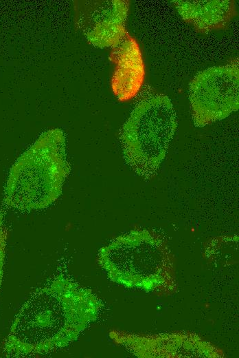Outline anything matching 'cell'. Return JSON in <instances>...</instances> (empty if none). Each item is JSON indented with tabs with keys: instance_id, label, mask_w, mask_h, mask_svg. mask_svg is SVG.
I'll return each mask as SVG.
<instances>
[{
	"instance_id": "obj_1",
	"label": "cell",
	"mask_w": 239,
	"mask_h": 358,
	"mask_svg": "<svg viewBox=\"0 0 239 358\" xmlns=\"http://www.w3.org/2000/svg\"><path fill=\"white\" fill-rule=\"evenodd\" d=\"M99 306L89 291L58 275L23 305L4 341L3 353L22 357L63 348L96 319Z\"/></svg>"
},
{
	"instance_id": "obj_2",
	"label": "cell",
	"mask_w": 239,
	"mask_h": 358,
	"mask_svg": "<svg viewBox=\"0 0 239 358\" xmlns=\"http://www.w3.org/2000/svg\"><path fill=\"white\" fill-rule=\"evenodd\" d=\"M65 140L60 129H50L16 160L4 189L5 206L30 211L45 209L59 198L71 169Z\"/></svg>"
},
{
	"instance_id": "obj_3",
	"label": "cell",
	"mask_w": 239,
	"mask_h": 358,
	"mask_svg": "<svg viewBox=\"0 0 239 358\" xmlns=\"http://www.w3.org/2000/svg\"><path fill=\"white\" fill-rule=\"evenodd\" d=\"M177 127L176 112L168 96L157 94L139 101L120 130L126 164L145 179L154 177Z\"/></svg>"
},
{
	"instance_id": "obj_4",
	"label": "cell",
	"mask_w": 239,
	"mask_h": 358,
	"mask_svg": "<svg viewBox=\"0 0 239 358\" xmlns=\"http://www.w3.org/2000/svg\"><path fill=\"white\" fill-rule=\"evenodd\" d=\"M194 123L204 127L229 116L239 106L238 61L198 73L188 90Z\"/></svg>"
},
{
	"instance_id": "obj_5",
	"label": "cell",
	"mask_w": 239,
	"mask_h": 358,
	"mask_svg": "<svg viewBox=\"0 0 239 358\" xmlns=\"http://www.w3.org/2000/svg\"><path fill=\"white\" fill-rule=\"evenodd\" d=\"M129 6L122 0L81 1L76 8L77 25L91 44L113 48L127 32Z\"/></svg>"
},
{
	"instance_id": "obj_6",
	"label": "cell",
	"mask_w": 239,
	"mask_h": 358,
	"mask_svg": "<svg viewBox=\"0 0 239 358\" xmlns=\"http://www.w3.org/2000/svg\"><path fill=\"white\" fill-rule=\"evenodd\" d=\"M115 70L111 78L113 94L121 102L134 98L145 78V65L140 47L128 32L113 48L109 56Z\"/></svg>"
},
{
	"instance_id": "obj_7",
	"label": "cell",
	"mask_w": 239,
	"mask_h": 358,
	"mask_svg": "<svg viewBox=\"0 0 239 358\" xmlns=\"http://www.w3.org/2000/svg\"><path fill=\"white\" fill-rule=\"evenodd\" d=\"M171 2L182 19L201 33L225 28L237 13L236 3L231 0Z\"/></svg>"
},
{
	"instance_id": "obj_8",
	"label": "cell",
	"mask_w": 239,
	"mask_h": 358,
	"mask_svg": "<svg viewBox=\"0 0 239 358\" xmlns=\"http://www.w3.org/2000/svg\"><path fill=\"white\" fill-rule=\"evenodd\" d=\"M8 230L4 223V211L0 210V288L2 282Z\"/></svg>"
}]
</instances>
